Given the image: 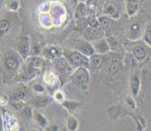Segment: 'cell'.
Returning a JSON list of instances; mask_svg holds the SVG:
<instances>
[{"instance_id":"9","label":"cell","mask_w":151,"mask_h":131,"mask_svg":"<svg viewBox=\"0 0 151 131\" xmlns=\"http://www.w3.org/2000/svg\"><path fill=\"white\" fill-rule=\"evenodd\" d=\"M120 69H121V64L118 60L113 61L112 64L108 68V71L112 75H115L118 73L119 72Z\"/></svg>"},{"instance_id":"7","label":"cell","mask_w":151,"mask_h":131,"mask_svg":"<svg viewBox=\"0 0 151 131\" xmlns=\"http://www.w3.org/2000/svg\"><path fill=\"white\" fill-rule=\"evenodd\" d=\"M104 57L99 55H95L91 57L89 61L91 66L95 69H99L104 64Z\"/></svg>"},{"instance_id":"8","label":"cell","mask_w":151,"mask_h":131,"mask_svg":"<svg viewBox=\"0 0 151 131\" xmlns=\"http://www.w3.org/2000/svg\"><path fill=\"white\" fill-rule=\"evenodd\" d=\"M144 41L151 47V20L148 21L143 34Z\"/></svg>"},{"instance_id":"15","label":"cell","mask_w":151,"mask_h":131,"mask_svg":"<svg viewBox=\"0 0 151 131\" xmlns=\"http://www.w3.org/2000/svg\"><path fill=\"white\" fill-rule=\"evenodd\" d=\"M34 76V72H33V70L32 69H29L28 70L25 75H24V77L25 78V79H29L31 78H32L33 76Z\"/></svg>"},{"instance_id":"14","label":"cell","mask_w":151,"mask_h":131,"mask_svg":"<svg viewBox=\"0 0 151 131\" xmlns=\"http://www.w3.org/2000/svg\"><path fill=\"white\" fill-rule=\"evenodd\" d=\"M35 103V104L38 107L44 106L47 104V99L44 98H39L36 99Z\"/></svg>"},{"instance_id":"10","label":"cell","mask_w":151,"mask_h":131,"mask_svg":"<svg viewBox=\"0 0 151 131\" xmlns=\"http://www.w3.org/2000/svg\"><path fill=\"white\" fill-rule=\"evenodd\" d=\"M95 50L98 53H105L109 50V46L105 41L102 40L96 44Z\"/></svg>"},{"instance_id":"2","label":"cell","mask_w":151,"mask_h":131,"mask_svg":"<svg viewBox=\"0 0 151 131\" xmlns=\"http://www.w3.org/2000/svg\"><path fill=\"white\" fill-rule=\"evenodd\" d=\"M72 81L77 86L82 89H86L89 79L88 71L83 68H79L72 76Z\"/></svg>"},{"instance_id":"1","label":"cell","mask_w":151,"mask_h":131,"mask_svg":"<svg viewBox=\"0 0 151 131\" xmlns=\"http://www.w3.org/2000/svg\"><path fill=\"white\" fill-rule=\"evenodd\" d=\"M132 51L135 59L142 64L148 61L151 57V47L144 41L135 42Z\"/></svg>"},{"instance_id":"13","label":"cell","mask_w":151,"mask_h":131,"mask_svg":"<svg viewBox=\"0 0 151 131\" xmlns=\"http://www.w3.org/2000/svg\"><path fill=\"white\" fill-rule=\"evenodd\" d=\"M9 28V23L6 20L1 21V31L2 34L6 32Z\"/></svg>"},{"instance_id":"6","label":"cell","mask_w":151,"mask_h":131,"mask_svg":"<svg viewBox=\"0 0 151 131\" xmlns=\"http://www.w3.org/2000/svg\"><path fill=\"white\" fill-rule=\"evenodd\" d=\"M143 0H128L127 4L128 13L130 16L135 15L139 10Z\"/></svg>"},{"instance_id":"16","label":"cell","mask_w":151,"mask_h":131,"mask_svg":"<svg viewBox=\"0 0 151 131\" xmlns=\"http://www.w3.org/2000/svg\"><path fill=\"white\" fill-rule=\"evenodd\" d=\"M49 54L51 55V57H54L57 54V51L54 49H51L49 51Z\"/></svg>"},{"instance_id":"4","label":"cell","mask_w":151,"mask_h":131,"mask_svg":"<svg viewBox=\"0 0 151 131\" xmlns=\"http://www.w3.org/2000/svg\"><path fill=\"white\" fill-rule=\"evenodd\" d=\"M142 81L139 73H134L131 79V88L132 95L137 97L141 90Z\"/></svg>"},{"instance_id":"12","label":"cell","mask_w":151,"mask_h":131,"mask_svg":"<svg viewBox=\"0 0 151 131\" xmlns=\"http://www.w3.org/2000/svg\"><path fill=\"white\" fill-rule=\"evenodd\" d=\"M100 25L102 27V28L104 30V31H106L108 30L111 25L110 24V21L109 20H108L107 18H101L100 19Z\"/></svg>"},{"instance_id":"11","label":"cell","mask_w":151,"mask_h":131,"mask_svg":"<svg viewBox=\"0 0 151 131\" xmlns=\"http://www.w3.org/2000/svg\"><path fill=\"white\" fill-rule=\"evenodd\" d=\"M5 64L6 66L9 69H14L18 66L17 61L12 57L7 58L5 60Z\"/></svg>"},{"instance_id":"5","label":"cell","mask_w":151,"mask_h":131,"mask_svg":"<svg viewBox=\"0 0 151 131\" xmlns=\"http://www.w3.org/2000/svg\"><path fill=\"white\" fill-rule=\"evenodd\" d=\"M70 61L74 65H88L89 60L85 57L82 55L78 52H73L69 55Z\"/></svg>"},{"instance_id":"17","label":"cell","mask_w":151,"mask_h":131,"mask_svg":"<svg viewBox=\"0 0 151 131\" xmlns=\"http://www.w3.org/2000/svg\"><path fill=\"white\" fill-rule=\"evenodd\" d=\"M24 113H25V115L27 117H29L31 115V111H29V109H25L24 111Z\"/></svg>"},{"instance_id":"3","label":"cell","mask_w":151,"mask_h":131,"mask_svg":"<svg viewBox=\"0 0 151 131\" xmlns=\"http://www.w3.org/2000/svg\"><path fill=\"white\" fill-rule=\"evenodd\" d=\"M148 21H135L130 26V36L132 40H137L143 37L145 28Z\"/></svg>"}]
</instances>
